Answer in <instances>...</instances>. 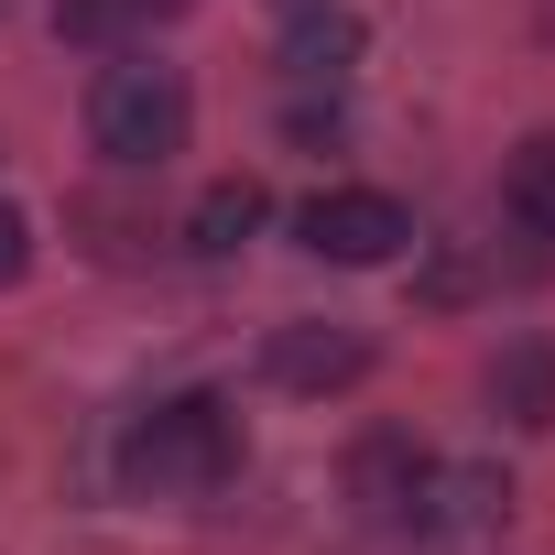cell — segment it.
Listing matches in <instances>:
<instances>
[{
    "instance_id": "obj_6",
    "label": "cell",
    "mask_w": 555,
    "mask_h": 555,
    "mask_svg": "<svg viewBox=\"0 0 555 555\" xmlns=\"http://www.w3.org/2000/svg\"><path fill=\"white\" fill-rule=\"evenodd\" d=\"M490 414L522 436H555V338H512L490 360Z\"/></svg>"
},
{
    "instance_id": "obj_3",
    "label": "cell",
    "mask_w": 555,
    "mask_h": 555,
    "mask_svg": "<svg viewBox=\"0 0 555 555\" xmlns=\"http://www.w3.org/2000/svg\"><path fill=\"white\" fill-rule=\"evenodd\" d=\"M295 240H306L317 261L371 272V261H403L414 207H403V196H382V185H327V196H306V207H295Z\"/></svg>"
},
{
    "instance_id": "obj_8",
    "label": "cell",
    "mask_w": 555,
    "mask_h": 555,
    "mask_svg": "<svg viewBox=\"0 0 555 555\" xmlns=\"http://www.w3.org/2000/svg\"><path fill=\"white\" fill-rule=\"evenodd\" d=\"M272 218V196H261V175H218L207 196H196V218H185V250H207V261H229L250 229Z\"/></svg>"
},
{
    "instance_id": "obj_11",
    "label": "cell",
    "mask_w": 555,
    "mask_h": 555,
    "mask_svg": "<svg viewBox=\"0 0 555 555\" xmlns=\"http://www.w3.org/2000/svg\"><path fill=\"white\" fill-rule=\"evenodd\" d=\"M23 261H34V218H23L12 196H0V295L23 284Z\"/></svg>"
},
{
    "instance_id": "obj_7",
    "label": "cell",
    "mask_w": 555,
    "mask_h": 555,
    "mask_svg": "<svg viewBox=\"0 0 555 555\" xmlns=\"http://www.w3.org/2000/svg\"><path fill=\"white\" fill-rule=\"evenodd\" d=\"M196 12V0H55V44H88V55H120L131 34Z\"/></svg>"
},
{
    "instance_id": "obj_9",
    "label": "cell",
    "mask_w": 555,
    "mask_h": 555,
    "mask_svg": "<svg viewBox=\"0 0 555 555\" xmlns=\"http://www.w3.org/2000/svg\"><path fill=\"white\" fill-rule=\"evenodd\" d=\"M349 55H360V23H349V12H317V0H295L284 77H295V88H327V77H349Z\"/></svg>"
},
{
    "instance_id": "obj_10",
    "label": "cell",
    "mask_w": 555,
    "mask_h": 555,
    "mask_svg": "<svg viewBox=\"0 0 555 555\" xmlns=\"http://www.w3.org/2000/svg\"><path fill=\"white\" fill-rule=\"evenodd\" d=\"M501 218L522 240H555V131H533L512 164H501Z\"/></svg>"
},
{
    "instance_id": "obj_5",
    "label": "cell",
    "mask_w": 555,
    "mask_h": 555,
    "mask_svg": "<svg viewBox=\"0 0 555 555\" xmlns=\"http://www.w3.org/2000/svg\"><path fill=\"white\" fill-rule=\"evenodd\" d=\"M371 371V338L338 327V317H295V327H272V382L284 392H349Z\"/></svg>"
},
{
    "instance_id": "obj_1",
    "label": "cell",
    "mask_w": 555,
    "mask_h": 555,
    "mask_svg": "<svg viewBox=\"0 0 555 555\" xmlns=\"http://www.w3.org/2000/svg\"><path fill=\"white\" fill-rule=\"evenodd\" d=\"M240 468V414L218 392H164L153 414H131L120 436V479L142 501H207L218 479Z\"/></svg>"
},
{
    "instance_id": "obj_2",
    "label": "cell",
    "mask_w": 555,
    "mask_h": 555,
    "mask_svg": "<svg viewBox=\"0 0 555 555\" xmlns=\"http://www.w3.org/2000/svg\"><path fill=\"white\" fill-rule=\"evenodd\" d=\"M185 131H196V99H185V77H175V66H153V55L99 66V88H88V142H99L109 164L153 175V164H175V153H185Z\"/></svg>"
},
{
    "instance_id": "obj_4",
    "label": "cell",
    "mask_w": 555,
    "mask_h": 555,
    "mask_svg": "<svg viewBox=\"0 0 555 555\" xmlns=\"http://www.w3.org/2000/svg\"><path fill=\"white\" fill-rule=\"evenodd\" d=\"M425 479H436V457H425L414 436H392V425L349 447V512H360V522L414 533V522H425Z\"/></svg>"
}]
</instances>
